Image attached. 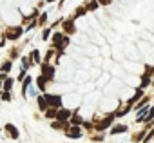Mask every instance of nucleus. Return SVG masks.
Wrapping results in <instances>:
<instances>
[{"instance_id":"nucleus-1","label":"nucleus","mask_w":154,"mask_h":143,"mask_svg":"<svg viewBox=\"0 0 154 143\" xmlns=\"http://www.w3.org/2000/svg\"><path fill=\"white\" fill-rule=\"evenodd\" d=\"M45 100H47V105H49V107H53V109L62 105V96H60V94H53V96H51V94H47V96H45Z\"/></svg>"},{"instance_id":"nucleus-2","label":"nucleus","mask_w":154,"mask_h":143,"mask_svg":"<svg viewBox=\"0 0 154 143\" xmlns=\"http://www.w3.org/2000/svg\"><path fill=\"white\" fill-rule=\"evenodd\" d=\"M65 136H67V138L76 139V138H80V136H82V130H80V127H78V125H72V127L65 132Z\"/></svg>"},{"instance_id":"nucleus-3","label":"nucleus","mask_w":154,"mask_h":143,"mask_svg":"<svg viewBox=\"0 0 154 143\" xmlns=\"http://www.w3.org/2000/svg\"><path fill=\"white\" fill-rule=\"evenodd\" d=\"M69 118H71V109H62L56 116V120L62 121V123H65V120H69Z\"/></svg>"},{"instance_id":"nucleus-4","label":"nucleus","mask_w":154,"mask_h":143,"mask_svg":"<svg viewBox=\"0 0 154 143\" xmlns=\"http://www.w3.org/2000/svg\"><path fill=\"white\" fill-rule=\"evenodd\" d=\"M42 73H44V76L45 78H54V67H51V65H44L42 67Z\"/></svg>"},{"instance_id":"nucleus-5","label":"nucleus","mask_w":154,"mask_h":143,"mask_svg":"<svg viewBox=\"0 0 154 143\" xmlns=\"http://www.w3.org/2000/svg\"><path fill=\"white\" fill-rule=\"evenodd\" d=\"M6 132H9L11 138H18V130H17V127L11 125V123H6Z\"/></svg>"},{"instance_id":"nucleus-6","label":"nucleus","mask_w":154,"mask_h":143,"mask_svg":"<svg viewBox=\"0 0 154 143\" xmlns=\"http://www.w3.org/2000/svg\"><path fill=\"white\" fill-rule=\"evenodd\" d=\"M13 31L11 33H8V38H11V40H15V38H18L20 35H22V27H11Z\"/></svg>"},{"instance_id":"nucleus-7","label":"nucleus","mask_w":154,"mask_h":143,"mask_svg":"<svg viewBox=\"0 0 154 143\" xmlns=\"http://www.w3.org/2000/svg\"><path fill=\"white\" fill-rule=\"evenodd\" d=\"M63 31H65V33H74V24H72V20L63 22Z\"/></svg>"},{"instance_id":"nucleus-8","label":"nucleus","mask_w":154,"mask_h":143,"mask_svg":"<svg viewBox=\"0 0 154 143\" xmlns=\"http://www.w3.org/2000/svg\"><path fill=\"white\" fill-rule=\"evenodd\" d=\"M89 76L85 75V71H78V75H76V82H87Z\"/></svg>"},{"instance_id":"nucleus-9","label":"nucleus","mask_w":154,"mask_h":143,"mask_svg":"<svg viewBox=\"0 0 154 143\" xmlns=\"http://www.w3.org/2000/svg\"><path fill=\"white\" fill-rule=\"evenodd\" d=\"M127 130V125H116L112 130H111V134H122V132H125Z\"/></svg>"},{"instance_id":"nucleus-10","label":"nucleus","mask_w":154,"mask_h":143,"mask_svg":"<svg viewBox=\"0 0 154 143\" xmlns=\"http://www.w3.org/2000/svg\"><path fill=\"white\" fill-rule=\"evenodd\" d=\"M36 102H38V105H40V109H45V105H47V100H45L44 96H38V98H36Z\"/></svg>"},{"instance_id":"nucleus-11","label":"nucleus","mask_w":154,"mask_h":143,"mask_svg":"<svg viewBox=\"0 0 154 143\" xmlns=\"http://www.w3.org/2000/svg\"><path fill=\"white\" fill-rule=\"evenodd\" d=\"M45 116H47V118H49V120H54V118H56V116H58V112H56V111H54V109H49V111H47V112H45Z\"/></svg>"},{"instance_id":"nucleus-12","label":"nucleus","mask_w":154,"mask_h":143,"mask_svg":"<svg viewBox=\"0 0 154 143\" xmlns=\"http://www.w3.org/2000/svg\"><path fill=\"white\" fill-rule=\"evenodd\" d=\"M31 60H33L35 63H38V62H40V53H38V51H33V53H31Z\"/></svg>"},{"instance_id":"nucleus-13","label":"nucleus","mask_w":154,"mask_h":143,"mask_svg":"<svg viewBox=\"0 0 154 143\" xmlns=\"http://www.w3.org/2000/svg\"><path fill=\"white\" fill-rule=\"evenodd\" d=\"M38 89L45 91V76H40V78H38Z\"/></svg>"},{"instance_id":"nucleus-14","label":"nucleus","mask_w":154,"mask_h":143,"mask_svg":"<svg viewBox=\"0 0 154 143\" xmlns=\"http://www.w3.org/2000/svg\"><path fill=\"white\" fill-rule=\"evenodd\" d=\"M84 15H85V8H78V9H76V13H74V18H80Z\"/></svg>"},{"instance_id":"nucleus-15","label":"nucleus","mask_w":154,"mask_h":143,"mask_svg":"<svg viewBox=\"0 0 154 143\" xmlns=\"http://www.w3.org/2000/svg\"><path fill=\"white\" fill-rule=\"evenodd\" d=\"M71 123H72V125H78V123H82V116L74 114V116H72V120H71Z\"/></svg>"},{"instance_id":"nucleus-16","label":"nucleus","mask_w":154,"mask_h":143,"mask_svg":"<svg viewBox=\"0 0 154 143\" xmlns=\"http://www.w3.org/2000/svg\"><path fill=\"white\" fill-rule=\"evenodd\" d=\"M29 84H31V78H26V82H24V87H22V96H26V91H27Z\"/></svg>"},{"instance_id":"nucleus-17","label":"nucleus","mask_w":154,"mask_h":143,"mask_svg":"<svg viewBox=\"0 0 154 143\" xmlns=\"http://www.w3.org/2000/svg\"><path fill=\"white\" fill-rule=\"evenodd\" d=\"M11 85H13V80H11V78H8V80L4 82V89H6V91H9V89H11Z\"/></svg>"},{"instance_id":"nucleus-18","label":"nucleus","mask_w":154,"mask_h":143,"mask_svg":"<svg viewBox=\"0 0 154 143\" xmlns=\"http://www.w3.org/2000/svg\"><path fill=\"white\" fill-rule=\"evenodd\" d=\"M91 11H94V9H98V2H94V0H93V2H89V6H87Z\"/></svg>"},{"instance_id":"nucleus-19","label":"nucleus","mask_w":154,"mask_h":143,"mask_svg":"<svg viewBox=\"0 0 154 143\" xmlns=\"http://www.w3.org/2000/svg\"><path fill=\"white\" fill-rule=\"evenodd\" d=\"M2 100H4V102H11V94H9V91H6V93L2 94Z\"/></svg>"},{"instance_id":"nucleus-20","label":"nucleus","mask_w":154,"mask_h":143,"mask_svg":"<svg viewBox=\"0 0 154 143\" xmlns=\"http://www.w3.org/2000/svg\"><path fill=\"white\" fill-rule=\"evenodd\" d=\"M11 69V62H6V63H2V71L6 73V71H9Z\"/></svg>"},{"instance_id":"nucleus-21","label":"nucleus","mask_w":154,"mask_h":143,"mask_svg":"<svg viewBox=\"0 0 154 143\" xmlns=\"http://www.w3.org/2000/svg\"><path fill=\"white\" fill-rule=\"evenodd\" d=\"M49 33H51V27H49V29H45V31H44V35H42V38H44V40H45V38H47V36H49Z\"/></svg>"},{"instance_id":"nucleus-22","label":"nucleus","mask_w":154,"mask_h":143,"mask_svg":"<svg viewBox=\"0 0 154 143\" xmlns=\"http://www.w3.org/2000/svg\"><path fill=\"white\" fill-rule=\"evenodd\" d=\"M51 58H53V51H49V53H47V54H45V62H49V60H51Z\"/></svg>"},{"instance_id":"nucleus-23","label":"nucleus","mask_w":154,"mask_h":143,"mask_svg":"<svg viewBox=\"0 0 154 143\" xmlns=\"http://www.w3.org/2000/svg\"><path fill=\"white\" fill-rule=\"evenodd\" d=\"M102 4H111V0H100Z\"/></svg>"},{"instance_id":"nucleus-24","label":"nucleus","mask_w":154,"mask_h":143,"mask_svg":"<svg viewBox=\"0 0 154 143\" xmlns=\"http://www.w3.org/2000/svg\"><path fill=\"white\" fill-rule=\"evenodd\" d=\"M47 2H49V4H51V2H54V0H47Z\"/></svg>"}]
</instances>
